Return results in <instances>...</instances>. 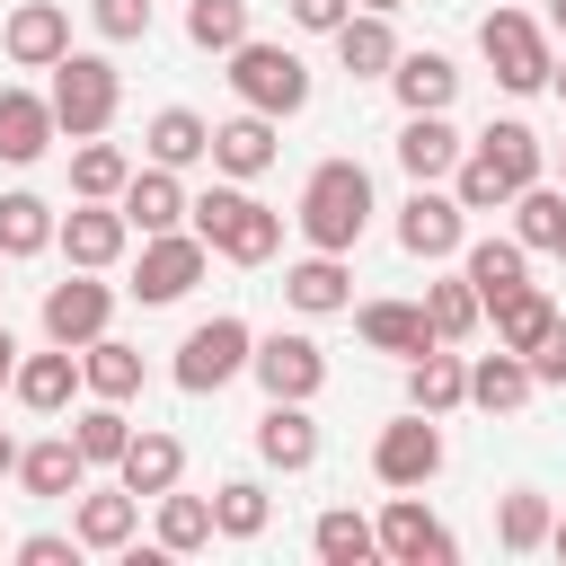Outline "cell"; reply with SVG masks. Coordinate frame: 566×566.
Returning <instances> with one entry per match:
<instances>
[{"mask_svg":"<svg viewBox=\"0 0 566 566\" xmlns=\"http://www.w3.org/2000/svg\"><path fill=\"white\" fill-rule=\"evenodd\" d=\"M248 345H256V327L248 318H230V310H212V318H195L186 336H177V389L186 398H212V389H230L239 371H248Z\"/></svg>","mask_w":566,"mask_h":566,"instance_id":"6","label":"cell"},{"mask_svg":"<svg viewBox=\"0 0 566 566\" xmlns=\"http://www.w3.org/2000/svg\"><path fill=\"white\" fill-rule=\"evenodd\" d=\"M424 327H433V345H469V336L486 327V301L469 292V274H442V283H424Z\"/></svg>","mask_w":566,"mask_h":566,"instance_id":"36","label":"cell"},{"mask_svg":"<svg viewBox=\"0 0 566 566\" xmlns=\"http://www.w3.org/2000/svg\"><path fill=\"white\" fill-rule=\"evenodd\" d=\"M9 371H18V336H9V318H0V398H9Z\"/></svg>","mask_w":566,"mask_h":566,"instance_id":"50","label":"cell"},{"mask_svg":"<svg viewBox=\"0 0 566 566\" xmlns=\"http://www.w3.org/2000/svg\"><path fill=\"white\" fill-rule=\"evenodd\" d=\"M548 495L539 486H504V504H495V548L504 557H531V548H548Z\"/></svg>","mask_w":566,"mask_h":566,"instance_id":"41","label":"cell"},{"mask_svg":"<svg viewBox=\"0 0 566 566\" xmlns=\"http://www.w3.org/2000/svg\"><path fill=\"white\" fill-rule=\"evenodd\" d=\"M71 442H80V460H88V469H115V460H124V442H133L124 398H88V407L71 416Z\"/></svg>","mask_w":566,"mask_h":566,"instance_id":"39","label":"cell"},{"mask_svg":"<svg viewBox=\"0 0 566 566\" xmlns=\"http://www.w3.org/2000/svg\"><path fill=\"white\" fill-rule=\"evenodd\" d=\"M460 239H469V212H460L451 186H416V195L398 203V248H407V256L442 265V256H460Z\"/></svg>","mask_w":566,"mask_h":566,"instance_id":"12","label":"cell"},{"mask_svg":"<svg viewBox=\"0 0 566 566\" xmlns=\"http://www.w3.org/2000/svg\"><path fill=\"white\" fill-rule=\"evenodd\" d=\"M9 398H18L27 416H62V407L80 398V354H71V345L18 354V371H9Z\"/></svg>","mask_w":566,"mask_h":566,"instance_id":"19","label":"cell"},{"mask_svg":"<svg viewBox=\"0 0 566 566\" xmlns=\"http://www.w3.org/2000/svg\"><path fill=\"white\" fill-rule=\"evenodd\" d=\"M265 522H274V495L256 478H221L212 486V539H265Z\"/></svg>","mask_w":566,"mask_h":566,"instance_id":"40","label":"cell"},{"mask_svg":"<svg viewBox=\"0 0 566 566\" xmlns=\"http://www.w3.org/2000/svg\"><path fill=\"white\" fill-rule=\"evenodd\" d=\"M133 531H142V495L133 486H80L71 495V539L80 548L115 557V548H133Z\"/></svg>","mask_w":566,"mask_h":566,"instance_id":"17","label":"cell"},{"mask_svg":"<svg viewBox=\"0 0 566 566\" xmlns=\"http://www.w3.org/2000/svg\"><path fill=\"white\" fill-rule=\"evenodd\" d=\"M310 548H318L327 566H371V557H380V531H371L354 504H327V513L310 522Z\"/></svg>","mask_w":566,"mask_h":566,"instance_id":"42","label":"cell"},{"mask_svg":"<svg viewBox=\"0 0 566 566\" xmlns=\"http://www.w3.org/2000/svg\"><path fill=\"white\" fill-rule=\"evenodd\" d=\"M0 265H9V256H0ZM0 292H9V283H0Z\"/></svg>","mask_w":566,"mask_h":566,"instance_id":"58","label":"cell"},{"mask_svg":"<svg viewBox=\"0 0 566 566\" xmlns=\"http://www.w3.org/2000/svg\"><path fill=\"white\" fill-rule=\"evenodd\" d=\"M336 62H345L354 80H389V62H398V35H389V18H380V9H354V18L336 27Z\"/></svg>","mask_w":566,"mask_h":566,"instance_id":"34","label":"cell"},{"mask_svg":"<svg viewBox=\"0 0 566 566\" xmlns=\"http://www.w3.org/2000/svg\"><path fill=\"white\" fill-rule=\"evenodd\" d=\"M115 327V283L106 274H88V265H71L62 283H44V345H88V336H106Z\"/></svg>","mask_w":566,"mask_h":566,"instance_id":"8","label":"cell"},{"mask_svg":"<svg viewBox=\"0 0 566 566\" xmlns=\"http://www.w3.org/2000/svg\"><path fill=\"white\" fill-rule=\"evenodd\" d=\"M354 9H380V18H389V9H407V0H354Z\"/></svg>","mask_w":566,"mask_h":566,"instance_id":"55","label":"cell"},{"mask_svg":"<svg viewBox=\"0 0 566 566\" xmlns=\"http://www.w3.org/2000/svg\"><path fill=\"white\" fill-rule=\"evenodd\" d=\"M9 469H18V433L0 424V478H9Z\"/></svg>","mask_w":566,"mask_h":566,"instance_id":"51","label":"cell"},{"mask_svg":"<svg viewBox=\"0 0 566 566\" xmlns=\"http://www.w3.org/2000/svg\"><path fill=\"white\" fill-rule=\"evenodd\" d=\"M142 150H150V168H195V159H212V124L195 106H159L142 124Z\"/></svg>","mask_w":566,"mask_h":566,"instance_id":"29","label":"cell"},{"mask_svg":"<svg viewBox=\"0 0 566 566\" xmlns=\"http://www.w3.org/2000/svg\"><path fill=\"white\" fill-rule=\"evenodd\" d=\"M80 557V539H62V531H27L18 539V566H71Z\"/></svg>","mask_w":566,"mask_h":566,"instance_id":"49","label":"cell"},{"mask_svg":"<svg viewBox=\"0 0 566 566\" xmlns=\"http://www.w3.org/2000/svg\"><path fill=\"white\" fill-rule=\"evenodd\" d=\"M486 318H495V345H513V354H531V345L548 336V318H557V301H548L539 283H513V292H495V301H486Z\"/></svg>","mask_w":566,"mask_h":566,"instance_id":"37","label":"cell"},{"mask_svg":"<svg viewBox=\"0 0 566 566\" xmlns=\"http://www.w3.org/2000/svg\"><path fill=\"white\" fill-rule=\"evenodd\" d=\"M221 62H230V97H239V106H256V115H274V124H283V115H301V106H310V88H318V80H310V62H301L292 44H265V35L230 44Z\"/></svg>","mask_w":566,"mask_h":566,"instance_id":"3","label":"cell"},{"mask_svg":"<svg viewBox=\"0 0 566 566\" xmlns=\"http://www.w3.org/2000/svg\"><path fill=\"white\" fill-rule=\"evenodd\" d=\"M389 97H398V115H451V97H460V62L451 53H407L398 44V62H389Z\"/></svg>","mask_w":566,"mask_h":566,"instance_id":"18","label":"cell"},{"mask_svg":"<svg viewBox=\"0 0 566 566\" xmlns=\"http://www.w3.org/2000/svg\"><path fill=\"white\" fill-rule=\"evenodd\" d=\"M504 212H513V239H522L531 256H548V248H557V230H566V186L531 177V186H522V195H513Z\"/></svg>","mask_w":566,"mask_h":566,"instance_id":"43","label":"cell"},{"mask_svg":"<svg viewBox=\"0 0 566 566\" xmlns=\"http://www.w3.org/2000/svg\"><path fill=\"white\" fill-rule=\"evenodd\" d=\"M0 53H9L18 71H53V62L71 53V9H62V0H18V9L0 18Z\"/></svg>","mask_w":566,"mask_h":566,"instance_id":"13","label":"cell"},{"mask_svg":"<svg viewBox=\"0 0 566 566\" xmlns=\"http://www.w3.org/2000/svg\"><path fill=\"white\" fill-rule=\"evenodd\" d=\"M124 177H133V150H124V142L88 133V142L71 150V195H80V203H115V195H124Z\"/></svg>","mask_w":566,"mask_h":566,"instance_id":"35","label":"cell"},{"mask_svg":"<svg viewBox=\"0 0 566 566\" xmlns=\"http://www.w3.org/2000/svg\"><path fill=\"white\" fill-rule=\"evenodd\" d=\"M371 531H380V557H389V566H451V557H460V539L442 531V513L424 504V486H398Z\"/></svg>","mask_w":566,"mask_h":566,"instance_id":"10","label":"cell"},{"mask_svg":"<svg viewBox=\"0 0 566 566\" xmlns=\"http://www.w3.org/2000/svg\"><path fill=\"white\" fill-rule=\"evenodd\" d=\"M177 478H186V442L159 433V424H133V442H124V460H115V486H133V495L150 504V495H168Z\"/></svg>","mask_w":566,"mask_h":566,"instance_id":"24","label":"cell"},{"mask_svg":"<svg viewBox=\"0 0 566 566\" xmlns=\"http://www.w3.org/2000/svg\"><path fill=\"white\" fill-rule=\"evenodd\" d=\"M274 150H283V142H274V115H256V106H239L230 124H212V168L239 177V186H256V177L274 168Z\"/></svg>","mask_w":566,"mask_h":566,"instance_id":"21","label":"cell"},{"mask_svg":"<svg viewBox=\"0 0 566 566\" xmlns=\"http://www.w3.org/2000/svg\"><path fill=\"white\" fill-rule=\"evenodd\" d=\"M548 548H557V557H566V513H557V522H548Z\"/></svg>","mask_w":566,"mask_h":566,"instance_id":"53","label":"cell"},{"mask_svg":"<svg viewBox=\"0 0 566 566\" xmlns=\"http://www.w3.org/2000/svg\"><path fill=\"white\" fill-rule=\"evenodd\" d=\"M371 168L363 159H318L310 177H301V203H292V230L310 239V248H327V256H354L363 248V230H371Z\"/></svg>","mask_w":566,"mask_h":566,"instance_id":"1","label":"cell"},{"mask_svg":"<svg viewBox=\"0 0 566 566\" xmlns=\"http://www.w3.org/2000/svg\"><path fill=\"white\" fill-rule=\"evenodd\" d=\"M203 265H212V248L195 239V230H150L142 239V256H133V301L142 310H168V301H186L195 283H203Z\"/></svg>","mask_w":566,"mask_h":566,"instance_id":"7","label":"cell"},{"mask_svg":"<svg viewBox=\"0 0 566 566\" xmlns=\"http://www.w3.org/2000/svg\"><path fill=\"white\" fill-rule=\"evenodd\" d=\"M548 88H557V97H566V62H548Z\"/></svg>","mask_w":566,"mask_h":566,"instance_id":"54","label":"cell"},{"mask_svg":"<svg viewBox=\"0 0 566 566\" xmlns=\"http://www.w3.org/2000/svg\"><path fill=\"white\" fill-rule=\"evenodd\" d=\"M531 389H539V380H531V363H522L513 345H495V354L469 363V407H486V416H522Z\"/></svg>","mask_w":566,"mask_h":566,"instance_id":"28","label":"cell"},{"mask_svg":"<svg viewBox=\"0 0 566 566\" xmlns=\"http://www.w3.org/2000/svg\"><path fill=\"white\" fill-rule=\"evenodd\" d=\"M460 274H469L478 301H495V292L531 283V248H522L513 230H504V239H460Z\"/></svg>","mask_w":566,"mask_h":566,"instance_id":"30","label":"cell"},{"mask_svg":"<svg viewBox=\"0 0 566 566\" xmlns=\"http://www.w3.org/2000/svg\"><path fill=\"white\" fill-rule=\"evenodd\" d=\"M478 53H486L495 88H513V97L548 88V62H557V44H548V27H539L531 9H486V18H478Z\"/></svg>","mask_w":566,"mask_h":566,"instance_id":"5","label":"cell"},{"mask_svg":"<svg viewBox=\"0 0 566 566\" xmlns=\"http://www.w3.org/2000/svg\"><path fill=\"white\" fill-rule=\"evenodd\" d=\"M442 186L460 195V212H504V203L522 195V186H513V177H504L495 159H478V150H460V168H451Z\"/></svg>","mask_w":566,"mask_h":566,"instance_id":"44","label":"cell"},{"mask_svg":"<svg viewBox=\"0 0 566 566\" xmlns=\"http://www.w3.org/2000/svg\"><path fill=\"white\" fill-rule=\"evenodd\" d=\"M283 301L301 318H336V310H354V265L327 256V248H310L301 265H283Z\"/></svg>","mask_w":566,"mask_h":566,"instance_id":"23","label":"cell"},{"mask_svg":"<svg viewBox=\"0 0 566 566\" xmlns=\"http://www.w3.org/2000/svg\"><path fill=\"white\" fill-rule=\"evenodd\" d=\"M539 27H548V35H566V0H548V18H539Z\"/></svg>","mask_w":566,"mask_h":566,"instance_id":"52","label":"cell"},{"mask_svg":"<svg viewBox=\"0 0 566 566\" xmlns=\"http://www.w3.org/2000/svg\"><path fill=\"white\" fill-rule=\"evenodd\" d=\"M53 248H62L71 265H88V274H106V265H115V256L133 248V221H124L115 203H80V195H71V212L53 221Z\"/></svg>","mask_w":566,"mask_h":566,"instance_id":"14","label":"cell"},{"mask_svg":"<svg viewBox=\"0 0 566 566\" xmlns=\"http://www.w3.org/2000/svg\"><path fill=\"white\" fill-rule=\"evenodd\" d=\"M354 336H363L371 354H398V363L433 345V327H424V301H363V310H354Z\"/></svg>","mask_w":566,"mask_h":566,"instance_id":"27","label":"cell"},{"mask_svg":"<svg viewBox=\"0 0 566 566\" xmlns=\"http://www.w3.org/2000/svg\"><path fill=\"white\" fill-rule=\"evenodd\" d=\"M142 345H124V336H88L80 345V389L88 398H142Z\"/></svg>","mask_w":566,"mask_h":566,"instance_id":"31","label":"cell"},{"mask_svg":"<svg viewBox=\"0 0 566 566\" xmlns=\"http://www.w3.org/2000/svg\"><path fill=\"white\" fill-rule=\"evenodd\" d=\"M186 230H195L212 256H230V265H265V256L283 248V212L256 203L239 177H221L212 195H195V203H186Z\"/></svg>","mask_w":566,"mask_h":566,"instance_id":"2","label":"cell"},{"mask_svg":"<svg viewBox=\"0 0 566 566\" xmlns=\"http://www.w3.org/2000/svg\"><path fill=\"white\" fill-rule=\"evenodd\" d=\"M407 407H424V416H451V407H469V354H451V345H424V354H407Z\"/></svg>","mask_w":566,"mask_h":566,"instance_id":"26","label":"cell"},{"mask_svg":"<svg viewBox=\"0 0 566 566\" xmlns=\"http://www.w3.org/2000/svg\"><path fill=\"white\" fill-rule=\"evenodd\" d=\"M548 159H557V186H566V142H557V150H548Z\"/></svg>","mask_w":566,"mask_h":566,"instance_id":"56","label":"cell"},{"mask_svg":"<svg viewBox=\"0 0 566 566\" xmlns=\"http://www.w3.org/2000/svg\"><path fill=\"white\" fill-rule=\"evenodd\" d=\"M248 371H256L265 398H318V389H327V354H318V336H301V327L256 336V345H248Z\"/></svg>","mask_w":566,"mask_h":566,"instance_id":"11","label":"cell"},{"mask_svg":"<svg viewBox=\"0 0 566 566\" xmlns=\"http://www.w3.org/2000/svg\"><path fill=\"white\" fill-rule=\"evenodd\" d=\"M44 106H53V124L71 133V142H88V133H106L115 124V106H124V71L106 62V53H62L53 62V88H44Z\"/></svg>","mask_w":566,"mask_h":566,"instance_id":"4","label":"cell"},{"mask_svg":"<svg viewBox=\"0 0 566 566\" xmlns=\"http://www.w3.org/2000/svg\"><path fill=\"white\" fill-rule=\"evenodd\" d=\"M460 150H469V142H460L451 115H407V124H398V168H407L416 186H442V177L460 168Z\"/></svg>","mask_w":566,"mask_h":566,"instance_id":"25","label":"cell"},{"mask_svg":"<svg viewBox=\"0 0 566 566\" xmlns=\"http://www.w3.org/2000/svg\"><path fill=\"white\" fill-rule=\"evenodd\" d=\"M53 142H62V124H53L44 88H0V168H35Z\"/></svg>","mask_w":566,"mask_h":566,"instance_id":"20","label":"cell"},{"mask_svg":"<svg viewBox=\"0 0 566 566\" xmlns=\"http://www.w3.org/2000/svg\"><path fill=\"white\" fill-rule=\"evenodd\" d=\"M522 363H531V380H539V389H566V318H548V336H539Z\"/></svg>","mask_w":566,"mask_h":566,"instance_id":"47","label":"cell"},{"mask_svg":"<svg viewBox=\"0 0 566 566\" xmlns=\"http://www.w3.org/2000/svg\"><path fill=\"white\" fill-rule=\"evenodd\" d=\"M88 27L106 44H142L150 35V0H88Z\"/></svg>","mask_w":566,"mask_h":566,"instance_id":"46","label":"cell"},{"mask_svg":"<svg viewBox=\"0 0 566 566\" xmlns=\"http://www.w3.org/2000/svg\"><path fill=\"white\" fill-rule=\"evenodd\" d=\"M256 460L283 469V478L318 469V416H310V398H265V416H256Z\"/></svg>","mask_w":566,"mask_h":566,"instance_id":"15","label":"cell"},{"mask_svg":"<svg viewBox=\"0 0 566 566\" xmlns=\"http://www.w3.org/2000/svg\"><path fill=\"white\" fill-rule=\"evenodd\" d=\"M442 416H424V407H407L398 424H380V442H371V478L380 486H433L442 478Z\"/></svg>","mask_w":566,"mask_h":566,"instance_id":"9","label":"cell"},{"mask_svg":"<svg viewBox=\"0 0 566 566\" xmlns=\"http://www.w3.org/2000/svg\"><path fill=\"white\" fill-rule=\"evenodd\" d=\"M469 150H478V159H495V168H504L513 186H531V177H548V142H539V133H531L522 115H495V124H486V133H478Z\"/></svg>","mask_w":566,"mask_h":566,"instance_id":"33","label":"cell"},{"mask_svg":"<svg viewBox=\"0 0 566 566\" xmlns=\"http://www.w3.org/2000/svg\"><path fill=\"white\" fill-rule=\"evenodd\" d=\"M283 18H292L301 35H336V27L354 18V0H283Z\"/></svg>","mask_w":566,"mask_h":566,"instance_id":"48","label":"cell"},{"mask_svg":"<svg viewBox=\"0 0 566 566\" xmlns=\"http://www.w3.org/2000/svg\"><path fill=\"white\" fill-rule=\"evenodd\" d=\"M186 44H195V53L248 44V0H186Z\"/></svg>","mask_w":566,"mask_h":566,"instance_id":"45","label":"cell"},{"mask_svg":"<svg viewBox=\"0 0 566 566\" xmlns=\"http://www.w3.org/2000/svg\"><path fill=\"white\" fill-rule=\"evenodd\" d=\"M159 504V522H150V539H159V557H195V548H212V495H150Z\"/></svg>","mask_w":566,"mask_h":566,"instance_id":"38","label":"cell"},{"mask_svg":"<svg viewBox=\"0 0 566 566\" xmlns=\"http://www.w3.org/2000/svg\"><path fill=\"white\" fill-rule=\"evenodd\" d=\"M186 186H177V168H133L124 177V195H115V212L133 221V239H150V230H186Z\"/></svg>","mask_w":566,"mask_h":566,"instance_id":"22","label":"cell"},{"mask_svg":"<svg viewBox=\"0 0 566 566\" xmlns=\"http://www.w3.org/2000/svg\"><path fill=\"white\" fill-rule=\"evenodd\" d=\"M548 256H557V265H566V230H557V248H548Z\"/></svg>","mask_w":566,"mask_h":566,"instance_id":"57","label":"cell"},{"mask_svg":"<svg viewBox=\"0 0 566 566\" xmlns=\"http://www.w3.org/2000/svg\"><path fill=\"white\" fill-rule=\"evenodd\" d=\"M9 478H18L35 504H71L97 469L80 460V442H71V433H44V442H18V469H9Z\"/></svg>","mask_w":566,"mask_h":566,"instance_id":"16","label":"cell"},{"mask_svg":"<svg viewBox=\"0 0 566 566\" xmlns=\"http://www.w3.org/2000/svg\"><path fill=\"white\" fill-rule=\"evenodd\" d=\"M53 221H62V212H53L35 186H9V195H0V256H9V265L44 256V248H53Z\"/></svg>","mask_w":566,"mask_h":566,"instance_id":"32","label":"cell"}]
</instances>
